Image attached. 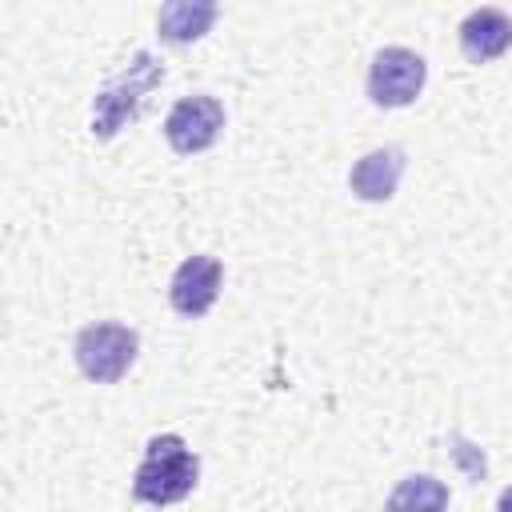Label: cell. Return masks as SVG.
Segmentation results:
<instances>
[{"mask_svg": "<svg viewBox=\"0 0 512 512\" xmlns=\"http://www.w3.org/2000/svg\"><path fill=\"white\" fill-rule=\"evenodd\" d=\"M200 480V460L196 452L184 444V436L176 432H164V436H152L144 444V460L132 476V496L140 504H176L184 500Z\"/></svg>", "mask_w": 512, "mask_h": 512, "instance_id": "cell-1", "label": "cell"}, {"mask_svg": "<svg viewBox=\"0 0 512 512\" xmlns=\"http://www.w3.org/2000/svg\"><path fill=\"white\" fill-rule=\"evenodd\" d=\"M164 80V64L152 56V52H136L128 60V68L108 80L100 92H96V104H92V136L96 140H112L144 104V96Z\"/></svg>", "mask_w": 512, "mask_h": 512, "instance_id": "cell-2", "label": "cell"}, {"mask_svg": "<svg viewBox=\"0 0 512 512\" xmlns=\"http://www.w3.org/2000/svg\"><path fill=\"white\" fill-rule=\"evenodd\" d=\"M136 352H140V336L116 320L80 328L76 344H72L76 368L96 384H116L120 376H128V368L136 364Z\"/></svg>", "mask_w": 512, "mask_h": 512, "instance_id": "cell-3", "label": "cell"}, {"mask_svg": "<svg viewBox=\"0 0 512 512\" xmlns=\"http://www.w3.org/2000/svg\"><path fill=\"white\" fill-rule=\"evenodd\" d=\"M424 76H428V64L420 52L404 44H388L368 64V100L376 108H404L420 96Z\"/></svg>", "mask_w": 512, "mask_h": 512, "instance_id": "cell-4", "label": "cell"}, {"mask_svg": "<svg viewBox=\"0 0 512 512\" xmlns=\"http://www.w3.org/2000/svg\"><path fill=\"white\" fill-rule=\"evenodd\" d=\"M220 128H224V104L216 96H184L164 116V140L180 156H192V152L212 148L216 136H220Z\"/></svg>", "mask_w": 512, "mask_h": 512, "instance_id": "cell-5", "label": "cell"}, {"mask_svg": "<svg viewBox=\"0 0 512 512\" xmlns=\"http://www.w3.org/2000/svg\"><path fill=\"white\" fill-rule=\"evenodd\" d=\"M220 284H224V264L216 256H188L176 272H172V284H168V300L180 316H204L216 296H220Z\"/></svg>", "mask_w": 512, "mask_h": 512, "instance_id": "cell-6", "label": "cell"}, {"mask_svg": "<svg viewBox=\"0 0 512 512\" xmlns=\"http://www.w3.org/2000/svg\"><path fill=\"white\" fill-rule=\"evenodd\" d=\"M404 164H408V156H404V148H396V144H384V148L364 152V156L352 164V172H348L352 196H360V200H368V204L392 200V196H396V184H400V176H404Z\"/></svg>", "mask_w": 512, "mask_h": 512, "instance_id": "cell-7", "label": "cell"}, {"mask_svg": "<svg viewBox=\"0 0 512 512\" xmlns=\"http://www.w3.org/2000/svg\"><path fill=\"white\" fill-rule=\"evenodd\" d=\"M512 48V16L500 8H476L460 20V52L472 64H488Z\"/></svg>", "mask_w": 512, "mask_h": 512, "instance_id": "cell-8", "label": "cell"}, {"mask_svg": "<svg viewBox=\"0 0 512 512\" xmlns=\"http://www.w3.org/2000/svg\"><path fill=\"white\" fill-rule=\"evenodd\" d=\"M216 16L220 8L212 0H168L156 16V28H160V40L168 44H192L212 28Z\"/></svg>", "mask_w": 512, "mask_h": 512, "instance_id": "cell-9", "label": "cell"}, {"mask_svg": "<svg viewBox=\"0 0 512 512\" xmlns=\"http://www.w3.org/2000/svg\"><path fill=\"white\" fill-rule=\"evenodd\" d=\"M444 508H448V484L424 472L404 476L384 500V512H444Z\"/></svg>", "mask_w": 512, "mask_h": 512, "instance_id": "cell-10", "label": "cell"}, {"mask_svg": "<svg viewBox=\"0 0 512 512\" xmlns=\"http://www.w3.org/2000/svg\"><path fill=\"white\" fill-rule=\"evenodd\" d=\"M452 444H456L452 456L460 460V468H464L472 480H480V476H484V456H480V448H472L464 436H452Z\"/></svg>", "mask_w": 512, "mask_h": 512, "instance_id": "cell-11", "label": "cell"}, {"mask_svg": "<svg viewBox=\"0 0 512 512\" xmlns=\"http://www.w3.org/2000/svg\"><path fill=\"white\" fill-rule=\"evenodd\" d=\"M496 512H512V484L500 492V500H496Z\"/></svg>", "mask_w": 512, "mask_h": 512, "instance_id": "cell-12", "label": "cell"}]
</instances>
